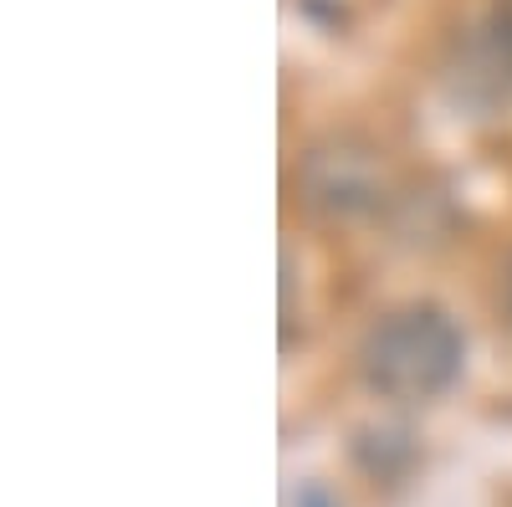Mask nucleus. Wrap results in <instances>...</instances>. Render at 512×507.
<instances>
[{
    "label": "nucleus",
    "mask_w": 512,
    "mask_h": 507,
    "mask_svg": "<svg viewBox=\"0 0 512 507\" xmlns=\"http://www.w3.org/2000/svg\"><path fill=\"white\" fill-rule=\"evenodd\" d=\"M492 11H497V16H502V21L512 26V0H492Z\"/></svg>",
    "instance_id": "4"
},
{
    "label": "nucleus",
    "mask_w": 512,
    "mask_h": 507,
    "mask_svg": "<svg viewBox=\"0 0 512 507\" xmlns=\"http://www.w3.org/2000/svg\"><path fill=\"white\" fill-rule=\"evenodd\" d=\"M364 390L390 405H436L466 369V333L451 308L410 298L369 318L354 349Z\"/></svg>",
    "instance_id": "1"
},
{
    "label": "nucleus",
    "mask_w": 512,
    "mask_h": 507,
    "mask_svg": "<svg viewBox=\"0 0 512 507\" xmlns=\"http://www.w3.org/2000/svg\"><path fill=\"white\" fill-rule=\"evenodd\" d=\"M390 154L364 134H323L297 159V200L328 226H359L395 205Z\"/></svg>",
    "instance_id": "2"
},
{
    "label": "nucleus",
    "mask_w": 512,
    "mask_h": 507,
    "mask_svg": "<svg viewBox=\"0 0 512 507\" xmlns=\"http://www.w3.org/2000/svg\"><path fill=\"white\" fill-rule=\"evenodd\" d=\"M441 93L466 118H497L512 108V26L492 6L451 31L441 52Z\"/></svg>",
    "instance_id": "3"
},
{
    "label": "nucleus",
    "mask_w": 512,
    "mask_h": 507,
    "mask_svg": "<svg viewBox=\"0 0 512 507\" xmlns=\"http://www.w3.org/2000/svg\"><path fill=\"white\" fill-rule=\"evenodd\" d=\"M502 287H507V308H512V262H507V277H502Z\"/></svg>",
    "instance_id": "5"
}]
</instances>
